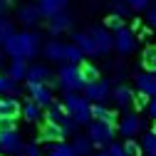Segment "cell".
Here are the masks:
<instances>
[{
    "mask_svg": "<svg viewBox=\"0 0 156 156\" xmlns=\"http://www.w3.org/2000/svg\"><path fill=\"white\" fill-rule=\"evenodd\" d=\"M62 104H65L67 114L72 116L77 124H89V122H92V112H89V109H92V104H89L87 97L74 94V92H65Z\"/></svg>",
    "mask_w": 156,
    "mask_h": 156,
    "instance_id": "cell-1",
    "label": "cell"
},
{
    "mask_svg": "<svg viewBox=\"0 0 156 156\" xmlns=\"http://www.w3.org/2000/svg\"><path fill=\"white\" fill-rule=\"evenodd\" d=\"M57 82L65 92H77L84 87V80H82V72H80V65H72V62H65L57 72Z\"/></svg>",
    "mask_w": 156,
    "mask_h": 156,
    "instance_id": "cell-2",
    "label": "cell"
},
{
    "mask_svg": "<svg viewBox=\"0 0 156 156\" xmlns=\"http://www.w3.org/2000/svg\"><path fill=\"white\" fill-rule=\"evenodd\" d=\"M45 116H47V122H52V124H60V126L65 129V134H69V131H74L77 126H80V124H77V122L72 119V116L67 114L65 104H62V102H55V99L47 104Z\"/></svg>",
    "mask_w": 156,
    "mask_h": 156,
    "instance_id": "cell-3",
    "label": "cell"
},
{
    "mask_svg": "<svg viewBox=\"0 0 156 156\" xmlns=\"http://www.w3.org/2000/svg\"><path fill=\"white\" fill-rule=\"evenodd\" d=\"M87 136H89V141L94 146H109L112 139H114V124H107L102 119H94V122H89Z\"/></svg>",
    "mask_w": 156,
    "mask_h": 156,
    "instance_id": "cell-4",
    "label": "cell"
},
{
    "mask_svg": "<svg viewBox=\"0 0 156 156\" xmlns=\"http://www.w3.org/2000/svg\"><path fill=\"white\" fill-rule=\"evenodd\" d=\"M82 89H84V97L89 102H104L107 97H112V84L107 80H94V82L84 84Z\"/></svg>",
    "mask_w": 156,
    "mask_h": 156,
    "instance_id": "cell-5",
    "label": "cell"
},
{
    "mask_svg": "<svg viewBox=\"0 0 156 156\" xmlns=\"http://www.w3.org/2000/svg\"><path fill=\"white\" fill-rule=\"evenodd\" d=\"M136 47V37H134V32L129 30V27H116V32H114V50L119 52V55H129L131 50Z\"/></svg>",
    "mask_w": 156,
    "mask_h": 156,
    "instance_id": "cell-6",
    "label": "cell"
},
{
    "mask_svg": "<svg viewBox=\"0 0 156 156\" xmlns=\"http://www.w3.org/2000/svg\"><path fill=\"white\" fill-rule=\"evenodd\" d=\"M23 149V139L20 134H17V129H5L0 131V151L5 154H17Z\"/></svg>",
    "mask_w": 156,
    "mask_h": 156,
    "instance_id": "cell-7",
    "label": "cell"
},
{
    "mask_svg": "<svg viewBox=\"0 0 156 156\" xmlns=\"http://www.w3.org/2000/svg\"><path fill=\"white\" fill-rule=\"evenodd\" d=\"M94 42H97V50H99V55H109L114 50V35L109 32V27H94L89 30Z\"/></svg>",
    "mask_w": 156,
    "mask_h": 156,
    "instance_id": "cell-8",
    "label": "cell"
},
{
    "mask_svg": "<svg viewBox=\"0 0 156 156\" xmlns=\"http://www.w3.org/2000/svg\"><path fill=\"white\" fill-rule=\"evenodd\" d=\"M20 47H23V57L25 60H32V57L40 52V35L35 32H20Z\"/></svg>",
    "mask_w": 156,
    "mask_h": 156,
    "instance_id": "cell-9",
    "label": "cell"
},
{
    "mask_svg": "<svg viewBox=\"0 0 156 156\" xmlns=\"http://www.w3.org/2000/svg\"><path fill=\"white\" fill-rule=\"evenodd\" d=\"M74 45L84 52V57H99V50H97L92 32H74Z\"/></svg>",
    "mask_w": 156,
    "mask_h": 156,
    "instance_id": "cell-10",
    "label": "cell"
},
{
    "mask_svg": "<svg viewBox=\"0 0 156 156\" xmlns=\"http://www.w3.org/2000/svg\"><path fill=\"white\" fill-rule=\"evenodd\" d=\"M141 129V119L136 114H124L122 116V122H119V134L126 136V139H134L136 134H139Z\"/></svg>",
    "mask_w": 156,
    "mask_h": 156,
    "instance_id": "cell-11",
    "label": "cell"
},
{
    "mask_svg": "<svg viewBox=\"0 0 156 156\" xmlns=\"http://www.w3.org/2000/svg\"><path fill=\"white\" fill-rule=\"evenodd\" d=\"M47 20H50V32H52V35L65 32V30H69V27H72V15H69V12H65V10H57L55 15H50V17H47Z\"/></svg>",
    "mask_w": 156,
    "mask_h": 156,
    "instance_id": "cell-12",
    "label": "cell"
},
{
    "mask_svg": "<svg viewBox=\"0 0 156 156\" xmlns=\"http://www.w3.org/2000/svg\"><path fill=\"white\" fill-rule=\"evenodd\" d=\"M27 89H30V94H32V99L40 104V107H47L50 102H52V92H50V87H47V82H37V84H27Z\"/></svg>",
    "mask_w": 156,
    "mask_h": 156,
    "instance_id": "cell-13",
    "label": "cell"
},
{
    "mask_svg": "<svg viewBox=\"0 0 156 156\" xmlns=\"http://www.w3.org/2000/svg\"><path fill=\"white\" fill-rule=\"evenodd\" d=\"M136 92H141V94H146V97L156 94V77H154V72L136 74Z\"/></svg>",
    "mask_w": 156,
    "mask_h": 156,
    "instance_id": "cell-14",
    "label": "cell"
},
{
    "mask_svg": "<svg viewBox=\"0 0 156 156\" xmlns=\"http://www.w3.org/2000/svg\"><path fill=\"white\" fill-rule=\"evenodd\" d=\"M20 102L15 99V97H0V116H12V119H17L20 116Z\"/></svg>",
    "mask_w": 156,
    "mask_h": 156,
    "instance_id": "cell-15",
    "label": "cell"
},
{
    "mask_svg": "<svg viewBox=\"0 0 156 156\" xmlns=\"http://www.w3.org/2000/svg\"><path fill=\"white\" fill-rule=\"evenodd\" d=\"M25 80H27V84L47 82V80H50V69H47L45 65H32V67H27V72H25Z\"/></svg>",
    "mask_w": 156,
    "mask_h": 156,
    "instance_id": "cell-16",
    "label": "cell"
},
{
    "mask_svg": "<svg viewBox=\"0 0 156 156\" xmlns=\"http://www.w3.org/2000/svg\"><path fill=\"white\" fill-rule=\"evenodd\" d=\"M65 129L60 126V124H52V122H47L45 126H42V131H40V139L42 141H62L65 139Z\"/></svg>",
    "mask_w": 156,
    "mask_h": 156,
    "instance_id": "cell-17",
    "label": "cell"
},
{
    "mask_svg": "<svg viewBox=\"0 0 156 156\" xmlns=\"http://www.w3.org/2000/svg\"><path fill=\"white\" fill-rule=\"evenodd\" d=\"M20 114L25 116L30 124H35V122H40V119H42V107L37 104L35 99H30V102H25V104L20 107Z\"/></svg>",
    "mask_w": 156,
    "mask_h": 156,
    "instance_id": "cell-18",
    "label": "cell"
},
{
    "mask_svg": "<svg viewBox=\"0 0 156 156\" xmlns=\"http://www.w3.org/2000/svg\"><path fill=\"white\" fill-rule=\"evenodd\" d=\"M17 17H20L23 25L30 27V25H35L37 20H40L42 15H40V10H37V5H23L20 10H17Z\"/></svg>",
    "mask_w": 156,
    "mask_h": 156,
    "instance_id": "cell-19",
    "label": "cell"
},
{
    "mask_svg": "<svg viewBox=\"0 0 156 156\" xmlns=\"http://www.w3.org/2000/svg\"><path fill=\"white\" fill-rule=\"evenodd\" d=\"M112 97H114V102L119 104V107H131V104H134V92H131V87H126V84H119V87L112 92Z\"/></svg>",
    "mask_w": 156,
    "mask_h": 156,
    "instance_id": "cell-20",
    "label": "cell"
},
{
    "mask_svg": "<svg viewBox=\"0 0 156 156\" xmlns=\"http://www.w3.org/2000/svg\"><path fill=\"white\" fill-rule=\"evenodd\" d=\"M89 112H92V119H102V122H107V124H116V114H114L112 109L102 107V102H94Z\"/></svg>",
    "mask_w": 156,
    "mask_h": 156,
    "instance_id": "cell-21",
    "label": "cell"
},
{
    "mask_svg": "<svg viewBox=\"0 0 156 156\" xmlns=\"http://www.w3.org/2000/svg\"><path fill=\"white\" fill-rule=\"evenodd\" d=\"M65 5H67V0H40V3H37V10H40V15L50 17L57 10H65Z\"/></svg>",
    "mask_w": 156,
    "mask_h": 156,
    "instance_id": "cell-22",
    "label": "cell"
},
{
    "mask_svg": "<svg viewBox=\"0 0 156 156\" xmlns=\"http://www.w3.org/2000/svg\"><path fill=\"white\" fill-rule=\"evenodd\" d=\"M3 47H5V52L12 57V60H25V57H23V47H20V37H17V32L8 37V40L3 42Z\"/></svg>",
    "mask_w": 156,
    "mask_h": 156,
    "instance_id": "cell-23",
    "label": "cell"
},
{
    "mask_svg": "<svg viewBox=\"0 0 156 156\" xmlns=\"http://www.w3.org/2000/svg\"><path fill=\"white\" fill-rule=\"evenodd\" d=\"M62 60H65V62H72V65H82L84 52L77 47L74 42H72V45H65V50H62Z\"/></svg>",
    "mask_w": 156,
    "mask_h": 156,
    "instance_id": "cell-24",
    "label": "cell"
},
{
    "mask_svg": "<svg viewBox=\"0 0 156 156\" xmlns=\"http://www.w3.org/2000/svg\"><path fill=\"white\" fill-rule=\"evenodd\" d=\"M62 50H65V45H62V42H47L42 52H45V57H47V60L60 62V60H62Z\"/></svg>",
    "mask_w": 156,
    "mask_h": 156,
    "instance_id": "cell-25",
    "label": "cell"
},
{
    "mask_svg": "<svg viewBox=\"0 0 156 156\" xmlns=\"http://www.w3.org/2000/svg\"><path fill=\"white\" fill-rule=\"evenodd\" d=\"M25 72H27V65L25 60H12L10 62V69H8V77H12V80H25Z\"/></svg>",
    "mask_w": 156,
    "mask_h": 156,
    "instance_id": "cell-26",
    "label": "cell"
},
{
    "mask_svg": "<svg viewBox=\"0 0 156 156\" xmlns=\"http://www.w3.org/2000/svg\"><path fill=\"white\" fill-rule=\"evenodd\" d=\"M92 141H89V136H77V139L72 141V149L77 156H84V154H92Z\"/></svg>",
    "mask_w": 156,
    "mask_h": 156,
    "instance_id": "cell-27",
    "label": "cell"
},
{
    "mask_svg": "<svg viewBox=\"0 0 156 156\" xmlns=\"http://www.w3.org/2000/svg\"><path fill=\"white\" fill-rule=\"evenodd\" d=\"M47 156H77L72 144H65V141H52V149Z\"/></svg>",
    "mask_w": 156,
    "mask_h": 156,
    "instance_id": "cell-28",
    "label": "cell"
},
{
    "mask_svg": "<svg viewBox=\"0 0 156 156\" xmlns=\"http://www.w3.org/2000/svg\"><path fill=\"white\" fill-rule=\"evenodd\" d=\"M80 72H82L84 84H89V82H94V80H99V69H97L94 65H89V62H82V65H80Z\"/></svg>",
    "mask_w": 156,
    "mask_h": 156,
    "instance_id": "cell-29",
    "label": "cell"
},
{
    "mask_svg": "<svg viewBox=\"0 0 156 156\" xmlns=\"http://www.w3.org/2000/svg\"><path fill=\"white\" fill-rule=\"evenodd\" d=\"M141 62L149 72H156V45H149L144 50V57H141Z\"/></svg>",
    "mask_w": 156,
    "mask_h": 156,
    "instance_id": "cell-30",
    "label": "cell"
},
{
    "mask_svg": "<svg viewBox=\"0 0 156 156\" xmlns=\"http://www.w3.org/2000/svg\"><path fill=\"white\" fill-rule=\"evenodd\" d=\"M141 151L146 156H156V134H144V139H141Z\"/></svg>",
    "mask_w": 156,
    "mask_h": 156,
    "instance_id": "cell-31",
    "label": "cell"
},
{
    "mask_svg": "<svg viewBox=\"0 0 156 156\" xmlns=\"http://www.w3.org/2000/svg\"><path fill=\"white\" fill-rule=\"evenodd\" d=\"M10 35H15L12 20H8V15H0V42H5Z\"/></svg>",
    "mask_w": 156,
    "mask_h": 156,
    "instance_id": "cell-32",
    "label": "cell"
},
{
    "mask_svg": "<svg viewBox=\"0 0 156 156\" xmlns=\"http://www.w3.org/2000/svg\"><path fill=\"white\" fill-rule=\"evenodd\" d=\"M15 92V80L8 74H0V94H10Z\"/></svg>",
    "mask_w": 156,
    "mask_h": 156,
    "instance_id": "cell-33",
    "label": "cell"
},
{
    "mask_svg": "<svg viewBox=\"0 0 156 156\" xmlns=\"http://www.w3.org/2000/svg\"><path fill=\"white\" fill-rule=\"evenodd\" d=\"M124 154H126V156H141L144 151H141V144H136L134 139H126V144H124Z\"/></svg>",
    "mask_w": 156,
    "mask_h": 156,
    "instance_id": "cell-34",
    "label": "cell"
},
{
    "mask_svg": "<svg viewBox=\"0 0 156 156\" xmlns=\"http://www.w3.org/2000/svg\"><path fill=\"white\" fill-rule=\"evenodd\" d=\"M124 3H126L131 10H146V8H149V0H124Z\"/></svg>",
    "mask_w": 156,
    "mask_h": 156,
    "instance_id": "cell-35",
    "label": "cell"
},
{
    "mask_svg": "<svg viewBox=\"0 0 156 156\" xmlns=\"http://www.w3.org/2000/svg\"><path fill=\"white\" fill-rule=\"evenodd\" d=\"M5 129H17L12 116H0V131H5Z\"/></svg>",
    "mask_w": 156,
    "mask_h": 156,
    "instance_id": "cell-36",
    "label": "cell"
},
{
    "mask_svg": "<svg viewBox=\"0 0 156 156\" xmlns=\"http://www.w3.org/2000/svg\"><path fill=\"white\" fill-rule=\"evenodd\" d=\"M107 151H109V156H126V154H124V144H114V141H112Z\"/></svg>",
    "mask_w": 156,
    "mask_h": 156,
    "instance_id": "cell-37",
    "label": "cell"
},
{
    "mask_svg": "<svg viewBox=\"0 0 156 156\" xmlns=\"http://www.w3.org/2000/svg\"><path fill=\"white\" fill-rule=\"evenodd\" d=\"M146 112H149V116L156 122V94H151L149 97V102H146Z\"/></svg>",
    "mask_w": 156,
    "mask_h": 156,
    "instance_id": "cell-38",
    "label": "cell"
},
{
    "mask_svg": "<svg viewBox=\"0 0 156 156\" xmlns=\"http://www.w3.org/2000/svg\"><path fill=\"white\" fill-rule=\"evenodd\" d=\"M122 25H124V23H122V15H116V12H114V15H109L107 27H114V30H116V27H122Z\"/></svg>",
    "mask_w": 156,
    "mask_h": 156,
    "instance_id": "cell-39",
    "label": "cell"
},
{
    "mask_svg": "<svg viewBox=\"0 0 156 156\" xmlns=\"http://www.w3.org/2000/svg\"><path fill=\"white\" fill-rule=\"evenodd\" d=\"M20 151H23V156H42V154H40V149H37L35 144H30V146H23Z\"/></svg>",
    "mask_w": 156,
    "mask_h": 156,
    "instance_id": "cell-40",
    "label": "cell"
},
{
    "mask_svg": "<svg viewBox=\"0 0 156 156\" xmlns=\"http://www.w3.org/2000/svg\"><path fill=\"white\" fill-rule=\"evenodd\" d=\"M114 12L124 17V15H129V5H126V3H116V5H114Z\"/></svg>",
    "mask_w": 156,
    "mask_h": 156,
    "instance_id": "cell-41",
    "label": "cell"
},
{
    "mask_svg": "<svg viewBox=\"0 0 156 156\" xmlns=\"http://www.w3.org/2000/svg\"><path fill=\"white\" fill-rule=\"evenodd\" d=\"M146 20H149V25H151V27H154V30H156V8H154V10H149V12H146Z\"/></svg>",
    "mask_w": 156,
    "mask_h": 156,
    "instance_id": "cell-42",
    "label": "cell"
},
{
    "mask_svg": "<svg viewBox=\"0 0 156 156\" xmlns=\"http://www.w3.org/2000/svg\"><path fill=\"white\" fill-rule=\"evenodd\" d=\"M8 8H10V0H0V15H5Z\"/></svg>",
    "mask_w": 156,
    "mask_h": 156,
    "instance_id": "cell-43",
    "label": "cell"
},
{
    "mask_svg": "<svg viewBox=\"0 0 156 156\" xmlns=\"http://www.w3.org/2000/svg\"><path fill=\"white\" fill-rule=\"evenodd\" d=\"M99 156H109V151H107V149H104V151H99Z\"/></svg>",
    "mask_w": 156,
    "mask_h": 156,
    "instance_id": "cell-44",
    "label": "cell"
},
{
    "mask_svg": "<svg viewBox=\"0 0 156 156\" xmlns=\"http://www.w3.org/2000/svg\"><path fill=\"white\" fill-rule=\"evenodd\" d=\"M3 60H5V57H3V50H0V65H3Z\"/></svg>",
    "mask_w": 156,
    "mask_h": 156,
    "instance_id": "cell-45",
    "label": "cell"
},
{
    "mask_svg": "<svg viewBox=\"0 0 156 156\" xmlns=\"http://www.w3.org/2000/svg\"><path fill=\"white\" fill-rule=\"evenodd\" d=\"M154 134H156V124H154Z\"/></svg>",
    "mask_w": 156,
    "mask_h": 156,
    "instance_id": "cell-46",
    "label": "cell"
},
{
    "mask_svg": "<svg viewBox=\"0 0 156 156\" xmlns=\"http://www.w3.org/2000/svg\"><path fill=\"white\" fill-rule=\"evenodd\" d=\"M154 77H156V72H154Z\"/></svg>",
    "mask_w": 156,
    "mask_h": 156,
    "instance_id": "cell-47",
    "label": "cell"
}]
</instances>
